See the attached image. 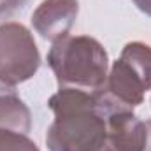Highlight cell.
<instances>
[{
	"mask_svg": "<svg viewBox=\"0 0 151 151\" xmlns=\"http://www.w3.org/2000/svg\"><path fill=\"white\" fill-rule=\"evenodd\" d=\"M97 151H114V150L111 148V146H109V144H106V146H102L100 150H97Z\"/></svg>",
	"mask_w": 151,
	"mask_h": 151,
	"instance_id": "obj_12",
	"label": "cell"
},
{
	"mask_svg": "<svg viewBox=\"0 0 151 151\" xmlns=\"http://www.w3.org/2000/svg\"><path fill=\"white\" fill-rule=\"evenodd\" d=\"M47 107L55 114L46 134L49 151H97L107 144L106 119L97 111L93 91L60 88Z\"/></svg>",
	"mask_w": 151,
	"mask_h": 151,
	"instance_id": "obj_1",
	"label": "cell"
},
{
	"mask_svg": "<svg viewBox=\"0 0 151 151\" xmlns=\"http://www.w3.org/2000/svg\"><path fill=\"white\" fill-rule=\"evenodd\" d=\"M27 2L28 0H0V25L7 23V19L14 12H18L19 9H23Z\"/></svg>",
	"mask_w": 151,
	"mask_h": 151,
	"instance_id": "obj_9",
	"label": "cell"
},
{
	"mask_svg": "<svg viewBox=\"0 0 151 151\" xmlns=\"http://www.w3.org/2000/svg\"><path fill=\"white\" fill-rule=\"evenodd\" d=\"M47 65L60 88L95 91L107 81L109 56L106 47L90 35H67L53 42Z\"/></svg>",
	"mask_w": 151,
	"mask_h": 151,
	"instance_id": "obj_2",
	"label": "cell"
},
{
	"mask_svg": "<svg viewBox=\"0 0 151 151\" xmlns=\"http://www.w3.org/2000/svg\"><path fill=\"white\" fill-rule=\"evenodd\" d=\"M102 88L130 109L141 106L151 90V46L139 40L125 44Z\"/></svg>",
	"mask_w": 151,
	"mask_h": 151,
	"instance_id": "obj_3",
	"label": "cell"
},
{
	"mask_svg": "<svg viewBox=\"0 0 151 151\" xmlns=\"http://www.w3.org/2000/svg\"><path fill=\"white\" fill-rule=\"evenodd\" d=\"M132 2L141 12H144L146 16L151 18V0H132Z\"/></svg>",
	"mask_w": 151,
	"mask_h": 151,
	"instance_id": "obj_10",
	"label": "cell"
},
{
	"mask_svg": "<svg viewBox=\"0 0 151 151\" xmlns=\"http://www.w3.org/2000/svg\"><path fill=\"white\" fill-rule=\"evenodd\" d=\"M0 151H40V150L28 137V134L0 128Z\"/></svg>",
	"mask_w": 151,
	"mask_h": 151,
	"instance_id": "obj_8",
	"label": "cell"
},
{
	"mask_svg": "<svg viewBox=\"0 0 151 151\" xmlns=\"http://www.w3.org/2000/svg\"><path fill=\"white\" fill-rule=\"evenodd\" d=\"M107 144L114 151H144L148 130L146 121L139 119L134 111H116L106 118Z\"/></svg>",
	"mask_w": 151,
	"mask_h": 151,
	"instance_id": "obj_6",
	"label": "cell"
},
{
	"mask_svg": "<svg viewBox=\"0 0 151 151\" xmlns=\"http://www.w3.org/2000/svg\"><path fill=\"white\" fill-rule=\"evenodd\" d=\"M40 53L34 34L21 23L0 25V79L18 86L37 74Z\"/></svg>",
	"mask_w": 151,
	"mask_h": 151,
	"instance_id": "obj_4",
	"label": "cell"
},
{
	"mask_svg": "<svg viewBox=\"0 0 151 151\" xmlns=\"http://www.w3.org/2000/svg\"><path fill=\"white\" fill-rule=\"evenodd\" d=\"M146 130H148V139H146L144 151H151V119H146Z\"/></svg>",
	"mask_w": 151,
	"mask_h": 151,
	"instance_id": "obj_11",
	"label": "cell"
},
{
	"mask_svg": "<svg viewBox=\"0 0 151 151\" xmlns=\"http://www.w3.org/2000/svg\"><path fill=\"white\" fill-rule=\"evenodd\" d=\"M0 128L28 134L32 130V113L21 100L16 86L0 79Z\"/></svg>",
	"mask_w": 151,
	"mask_h": 151,
	"instance_id": "obj_7",
	"label": "cell"
},
{
	"mask_svg": "<svg viewBox=\"0 0 151 151\" xmlns=\"http://www.w3.org/2000/svg\"><path fill=\"white\" fill-rule=\"evenodd\" d=\"M79 14L77 0H42L32 12V27L44 40L56 42L67 37Z\"/></svg>",
	"mask_w": 151,
	"mask_h": 151,
	"instance_id": "obj_5",
	"label": "cell"
}]
</instances>
